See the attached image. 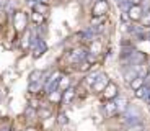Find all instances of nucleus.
<instances>
[{
    "mask_svg": "<svg viewBox=\"0 0 150 131\" xmlns=\"http://www.w3.org/2000/svg\"><path fill=\"white\" fill-rule=\"evenodd\" d=\"M109 10V5L106 0H96L91 7V15L93 16H105Z\"/></svg>",
    "mask_w": 150,
    "mask_h": 131,
    "instance_id": "f257e3e1",
    "label": "nucleus"
},
{
    "mask_svg": "<svg viewBox=\"0 0 150 131\" xmlns=\"http://www.w3.org/2000/svg\"><path fill=\"white\" fill-rule=\"evenodd\" d=\"M109 84V79L106 77L105 74H96V79H95V82L91 84V89L95 90V92H103L105 90V87Z\"/></svg>",
    "mask_w": 150,
    "mask_h": 131,
    "instance_id": "f03ea898",
    "label": "nucleus"
},
{
    "mask_svg": "<svg viewBox=\"0 0 150 131\" xmlns=\"http://www.w3.org/2000/svg\"><path fill=\"white\" fill-rule=\"evenodd\" d=\"M13 23H15L16 31H21L23 28L28 25V15L26 13H23V11H16L15 16H13Z\"/></svg>",
    "mask_w": 150,
    "mask_h": 131,
    "instance_id": "7ed1b4c3",
    "label": "nucleus"
},
{
    "mask_svg": "<svg viewBox=\"0 0 150 131\" xmlns=\"http://www.w3.org/2000/svg\"><path fill=\"white\" fill-rule=\"evenodd\" d=\"M142 15H144V10H142V7H140L139 4H134V5H132V7L127 10V16L132 20V21H140Z\"/></svg>",
    "mask_w": 150,
    "mask_h": 131,
    "instance_id": "20e7f679",
    "label": "nucleus"
},
{
    "mask_svg": "<svg viewBox=\"0 0 150 131\" xmlns=\"http://www.w3.org/2000/svg\"><path fill=\"white\" fill-rule=\"evenodd\" d=\"M101 94H103V97H105L106 100H112V98H116L117 97V85H116V84H112V82H109L108 85L105 87V90H103Z\"/></svg>",
    "mask_w": 150,
    "mask_h": 131,
    "instance_id": "39448f33",
    "label": "nucleus"
},
{
    "mask_svg": "<svg viewBox=\"0 0 150 131\" xmlns=\"http://www.w3.org/2000/svg\"><path fill=\"white\" fill-rule=\"evenodd\" d=\"M85 57H86L85 49H75V51H72L69 54V61L75 64H80V61H85Z\"/></svg>",
    "mask_w": 150,
    "mask_h": 131,
    "instance_id": "423d86ee",
    "label": "nucleus"
},
{
    "mask_svg": "<svg viewBox=\"0 0 150 131\" xmlns=\"http://www.w3.org/2000/svg\"><path fill=\"white\" fill-rule=\"evenodd\" d=\"M69 87H70V79L65 77V75H60L59 82H57V89H59L60 92H65Z\"/></svg>",
    "mask_w": 150,
    "mask_h": 131,
    "instance_id": "0eeeda50",
    "label": "nucleus"
},
{
    "mask_svg": "<svg viewBox=\"0 0 150 131\" xmlns=\"http://www.w3.org/2000/svg\"><path fill=\"white\" fill-rule=\"evenodd\" d=\"M62 100V92H57V90H51L49 92V102L51 103H59V102Z\"/></svg>",
    "mask_w": 150,
    "mask_h": 131,
    "instance_id": "6e6552de",
    "label": "nucleus"
},
{
    "mask_svg": "<svg viewBox=\"0 0 150 131\" xmlns=\"http://www.w3.org/2000/svg\"><path fill=\"white\" fill-rule=\"evenodd\" d=\"M36 82H42V72L41 71H33L30 74V84H36Z\"/></svg>",
    "mask_w": 150,
    "mask_h": 131,
    "instance_id": "1a4fd4ad",
    "label": "nucleus"
},
{
    "mask_svg": "<svg viewBox=\"0 0 150 131\" xmlns=\"http://www.w3.org/2000/svg\"><path fill=\"white\" fill-rule=\"evenodd\" d=\"M142 85H144V79H142V75H137V77H134V79L131 80V87H132V90L140 89Z\"/></svg>",
    "mask_w": 150,
    "mask_h": 131,
    "instance_id": "9d476101",
    "label": "nucleus"
},
{
    "mask_svg": "<svg viewBox=\"0 0 150 131\" xmlns=\"http://www.w3.org/2000/svg\"><path fill=\"white\" fill-rule=\"evenodd\" d=\"M31 20H33L36 25H41L44 21V13H39V11H33L31 13Z\"/></svg>",
    "mask_w": 150,
    "mask_h": 131,
    "instance_id": "9b49d317",
    "label": "nucleus"
},
{
    "mask_svg": "<svg viewBox=\"0 0 150 131\" xmlns=\"http://www.w3.org/2000/svg\"><path fill=\"white\" fill-rule=\"evenodd\" d=\"M90 51H91V54H100L101 52V43L98 39H93V43L90 46Z\"/></svg>",
    "mask_w": 150,
    "mask_h": 131,
    "instance_id": "f8f14e48",
    "label": "nucleus"
},
{
    "mask_svg": "<svg viewBox=\"0 0 150 131\" xmlns=\"http://www.w3.org/2000/svg\"><path fill=\"white\" fill-rule=\"evenodd\" d=\"M36 49H34V57H39L42 54V52L46 51V44H44V41H38L36 43Z\"/></svg>",
    "mask_w": 150,
    "mask_h": 131,
    "instance_id": "ddd939ff",
    "label": "nucleus"
},
{
    "mask_svg": "<svg viewBox=\"0 0 150 131\" xmlns=\"http://www.w3.org/2000/svg\"><path fill=\"white\" fill-rule=\"evenodd\" d=\"M117 110V105L116 103H112V102H109L108 105L105 107V112H106V115H112V113Z\"/></svg>",
    "mask_w": 150,
    "mask_h": 131,
    "instance_id": "4468645a",
    "label": "nucleus"
},
{
    "mask_svg": "<svg viewBox=\"0 0 150 131\" xmlns=\"http://www.w3.org/2000/svg\"><path fill=\"white\" fill-rule=\"evenodd\" d=\"M34 11L44 13V11H47V7H46V5H41V2H38V4H34Z\"/></svg>",
    "mask_w": 150,
    "mask_h": 131,
    "instance_id": "2eb2a0df",
    "label": "nucleus"
},
{
    "mask_svg": "<svg viewBox=\"0 0 150 131\" xmlns=\"http://www.w3.org/2000/svg\"><path fill=\"white\" fill-rule=\"evenodd\" d=\"M65 92H67V94H64V98L67 102H70L72 98H74V95H75V92H74V89H67L65 90Z\"/></svg>",
    "mask_w": 150,
    "mask_h": 131,
    "instance_id": "dca6fc26",
    "label": "nucleus"
},
{
    "mask_svg": "<svg viewBox=\"0 0 150 131\" xmlns=\"http://www.w3.org/2000/svg\"><path fill=\"white\" fill-rule=\"evenodd\" d=\"M135 95H137V97H140V98H144V97H145V95H147V90L144 89V85L140 87V89H137V90H135Z\"/></svg>",
    "mask_w": 150,
    "mask_h": 131,
    "instance_id": "f3484780",
    "label": "nucleus"
},
{
    "mask_svg": "<svg viewBox=\"0 0 150 131\" xmlns=\"http://www.w3.org/2000/svg\"><path fill=\"white\" fill-rule=\"evenodd\" d=\"M39 115H41V118L42 120H46V118H49L51 116V110H39Z\"/></svg>",
    "mask_w": 150,
    "mask_h": 131,
    "instance_id": "a211bd4d",
    "label": "nucleus"
},
{
    "mask_svg": "<svg viewBox=\"0 0 150 131\" xmlns=\"http://www.w3.org/2000/svg\"><path fill=\"white\" fill-rule=\"evenodd\" d=\"M140 20H142V23L145 26H150V11H149V13H145V16L142 15V18H140Z\"/></svg>",
    "mask_w": 150,
    "mask_h": 131,
    "instance_id": "6ab92c4d",
    "label": "nucleus"
},
{
    "mask_svg": "<svg viewBox=\"0 0 150 131\" xmlns=\"http://www.w3.org/2000/svg\"><path fill=\"white\" fill-rule=\"evenodd\" d=\"M57 121H59L60 125H65V123L69 121V118L65 116V113H60V115H59V118H57Z\"/></svg>",
    "mask_w": 150,
    "mask_h": 131,
    "instance_id": "aec40b11",
    "label": "nucleus"
},
{
    "mask_svg": "<svg viewBox=\"0 0 150 131\" xmlns=\"http://www.w3.org/2000/svg\"><path fill=\"white\" fill-rule=\"evenodd\" d=\"M90 69V62H85V61H82V66H80V71H88Z\"/></svg>",
    "mask_w": 150,
    "mask_h": 131,
    "instance_id": "412c9836",
    "label": "nucleus"
},
{
    "mask_svg": "<svg viewBox=\"0 0 150 131\" xmlns=\"http://www.w3.org/2000/svg\"><path fill=\"white\" fill-rule=\"evenodd\" d=\"M26 131H36V130H34V128H28Z\"/></svg>",
    "mask_w": 150,
    "mask_h": 131,
    "instance_id": "4be33fe9",
    "label": "nucleus"
}]
</instances>
